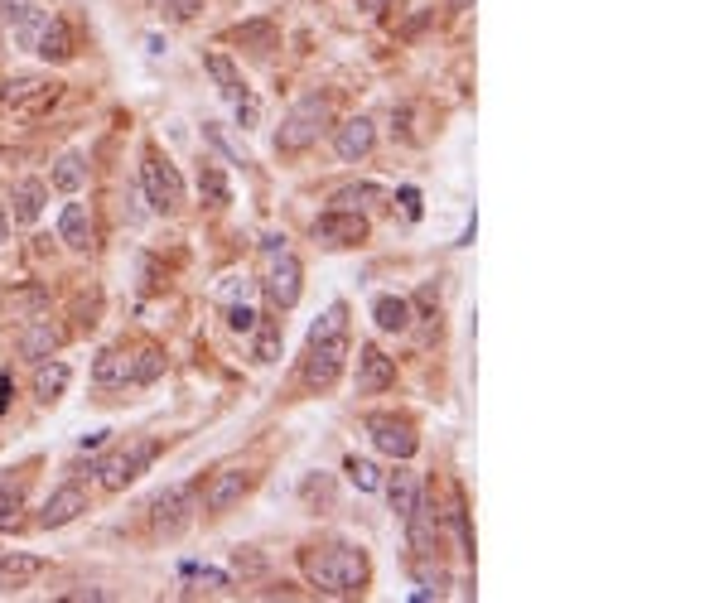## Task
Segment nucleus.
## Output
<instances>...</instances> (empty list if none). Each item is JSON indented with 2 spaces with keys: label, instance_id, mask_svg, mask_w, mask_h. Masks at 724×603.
Here are the masks:
<instances>
[{
  "label": "nucleus",
  "instance_id": "1",
  "mask_svg": "<svg viewBox=\"0 0 724 603\" xmlns=\"http://www.w3.org/2000/svg\"><path fill=\"white\" fill-rule=\"evenodd\" d=\"M343 362H348V304L334 300L324 309V319L309 329V348H305V362H300V377H305V386L324 391V386L338 382Z\"/></svg>",
  "mask_w": 724,
  "mask_h": 603
},
{
  "label": "nucleus",
  "instance_id": "2",
  "mask_svg": "<svg viewBox=\"0 0 724 603\" xmlns=\"http://www.w3.org/2000/svg\"><path fill=\"white\" fill-rule=\"evenodd\" d=\"M300 570H305L309 584H314L319 594H329V599H353V594L367 589V579H372L367 550H358V546L305 550V555H300Z\"/></svg>",
  "mask_w": 724,
  "mask_h": 603
},
{
  "label": "nucleus",
  "instance_id": "3",
  "mask_svg": "<svg viewBox=\"0 0 724 603\" xmlns=\"http://www.w3.org/2000/svg\"><path fill=\"white\" fill-rule=\"evenodd\" d=\"M324 131H329V102L319 92H309V97H300L295 107L285 111V121L276 126V150L280 155H300Z\"/></svg>",
  "mask_w": 724,
  "mask_h": 603
},
{
  "label": "nucleus",
  "instance_id": "4",
  "mask_svg": "<svg viewBox=\"0 0 724 603\" xmlns=\"http://www.w3.org/2000/svg\"><path fill=\"white\" fill-rule=\"evenodd\" d=\"M150 459H155V444H150V439H131V444H121L112 454H102V459L92 464V473H97V483H102L107 493H126L140 473L150 468Z\"/></svg>",
  "mask_w": 724,
  "mask_h": 603
},
{
  "label": "nucleus",
  "instance_id": "5",
  "mask_svg": "<svg viewBox=\"0 0 724 603\" xmlns=\"http://www.w3.org/2000/svg\"><path fill=\"white\" fill-rule=\"evenodd\" d=\"M194 512H198V488L194 483H174V488H165L150 502V526H155L160 541H179L194 526Z\"/></svg>",
  "mask_w": 724,
  "mask_h": 603
},
{
  "label": "nucleus",
  "instance_id": "6",
  "mask_svg": "<svg viewBox=\"0 0 724 603\" xmlns=\"http://www.w3.org/2000/svg\"><path fill=\"white\" fill-rule=\"evenodd\" d=\"M140 189H145V203L155 213H179L184 208V179L179 169L160 160L155 150H145V165H140Z\"/></svg>",
  "mask_w": 724,
  "mask_h": 603
},
{
  "label": "nucleus",
  "instance_id": "7",
  "mask_svg": "<svg viewBox=\"0 0 724 603\" xmlns=\"http://www.w3.org/2000/svg\"><path fill=\"white\" fill-rule=\"evenodd\" d=\"M261 290H266V300L276 304V309H295V304H300V290H305L300 256H290L285 247L271 251V256H266V275H261Z\"/></svg>",
  "mask_w": 724,
  "mask_h": 603
},
{
  "label": "nucleus",
  "instance_id": "8",
  "mask_svg": "<svg viewBox=\"0 0 724 603\" xmlns=\"http://www.w3.org/2000/svg\"><path fill=\"white\" fill-rule=\"evenodd\" d=\"M367 435H372V444L387 454V459H411L420 449V435L411 420H396V415H367Z\"/></svg>",
  "mask_w": 724,
  "mask_h": 603
},
{
  "label": "nucleus",
  "instance_id": "9",
  "mask_svg": "<svg viewBox=\"0 0 724 603\" xmlns=\"http://www.w3.org/2000/svg\"><path fill=\"white\" fill-rule=\"evenodd\" d=\"M314 242L319 247H358L367 242V218L362 213H348V208H329V213H319L314 222Z\"/></svg>",
  "mask_w": 724,
  "mask_h": 603
},
{
  "label": "nucleus",
  "instance_id": "10",
  "mask_svg": "<svg viewBox=\"0 0 724 603\" xmlns=\"http://www.w3.org/2000/svg\"><path fill=\"white\" fill-rule=\"evenodd\" d=\"M54 97H58V83L34 78V73H20V78H10V83L0 87V107H20V111L54 107Z\"/></svg>",
  "mask_w": 724,
  "mask_h": 603
},
{
  "label": "nucleus",
  "instance_id": "11",
  "mask_svg": "<svg viewBox=\"0 0 724 603\" xmlns=\"http://www.w3.org/2000/svg\"><path fill=\"white\" fill-rule=\"evenodd\" d=\"M396 386V362H391L377 343L358 348V396H382Z\"/></svg>",
  "mask_w": 724,
  "mask_h": 603
},
{
  "label": "nucleus",
  "instance_id": "12",
  "mask_svg": "<svg viewBox=\"0 0 724 603\" xmlns=\"http://www.w3.org/2000/svg\"><path fill=\"white\" fill-rule=\"evenodd\" d=\"M87 512V488L83 483H58L49 502H44V512H39V526L44 531H58V526H68V521H78Z\"/></svg>",
  "mask_w": 724,
  "mask_h": 603
},
{
  "label": "nucleus",
  "instance_id": "13",
  "mask_svg": "<svg viewBox=\"0 0 724 603\" xmlns=\"http://www.w3.org/2000/svg\"><path fill=\"white\" fill-rule=\"evenodd\" d=\"M372 145H377V126L367 121V116H348L343 126L334 131V155L343 165H358L372 155Z\"/></svg>",
  "mask_w": 724,
  "mask_h": 603
},
{
  "label": "nucleus",
  "instance_id": "14",
  "mask_svg": "<svg viewBox=\"0 0 724 603\" xmlns=\"http://www.w3.org/2000/svg\"><path fill=\"white\" fill-rule=\"evenodd\" d=\"M58 348H63V329H58L54 319H44V314H34L25 324V333H20V357L25 362H44V357H54Z\"/></svg>",
  "mask_w": 724,
  "mask_h": 603
},
{
  "label": "nucleus",
  "instance_id": "15",
  "mask_svg": "<svg viewBox=\"0 0 724 603\" xmlns=\"http://www.w3.org/2000/svg\"><path fill=\"white\" fill-rule=\"evenodd\" d=\"M242 493H247V473L242 468H223L213 483H208V493H203V512H232L237 502H242Z\"/></svg>",
  "mask_w": 724,
  "mask_h": 603
},
{
  "label": "nucleus",
  "instance_id": "16",
  "mask_svg": "<svg viewBox=\"0 0 724 603\" xmlns=\"http://www.w3.org/2000/svg\"><path fill=\"white\" fill-rule=\"evenodd\" d=\"M29 54H39L44 63H68L73 58V29H68V20H58V15H49L44 20V29H39V39H34V49Z\"/></svg>",
  "mask_w": 724,
  "mask_h": 603
},
{
  "label": "nucleus",
  "instance_id": "17",
  "mask_svg": "<svg viewBox=\"0 0 724 603\" xmlns=\"http://www.w3.org/2000/svg\"><path fill=\"white\" fill-rule=\"evenodd\" d=\"M44 198H49V189H44L39 179H20V184L10 189V222L34 227V222L44 218Z\"/></svg>",
  "mask_w": 724,
  "mask_h": 603
},
{
  "label": "nucleus",
  "instance_id": "18",
  "mask_svg": "<svg viewBox=\"0 0 724 603\" xmlns=\"http://www.w3.org/2000/svg\"><path fill=\"white\" fill-rule=\"evenodd\" d=\"M58 237H63V247H73V251L92 247V218H87L83 203H63V213H58Z\"/></svg>",
  "mask_w": 724,
  "mask_h": 603
},
{
  "label": "nucleus",
  "instance_id": "19",
  "mask_svg": "<svg viewBox=\"0 0 724 603\" xmlns=\"http://www.w3.org/2000/svg\"><path fill=\"white\" fill-rule=\"evenodd\" d=\"M372 324L382 333H406L411 329V300H401V295H377V300H372Z\"/></svg>",
  "mask_w": 724,
  "mask_h": 603
},
{
  "label": "nucleus",
  "instance_id": "20",
  "mask_svg": "<svg viewBox=\"0 0 724 603\" xmlns=\"http://www.w3.org/2000/svg\"><path fill=\"white\" fill-rule=\"evenodd\" d=\"M382 488H387V502H391V512H396V521H406V517H411V507H416V497H420L416 473L396 468L391 478H382Z\"/></svg>",
  "mask_w": 724,
  "mask_h": 603
},
{
  "label": "nucleus",
  "instance_id": "21",
  "mask_svg": "<svg viewBox=\"0 0 724 603\" xmlns=\"http://www.w3.org/2000/svg\"><path fill=\"white\" fill-rule=\"evenodd\" d=\"M68 377H73V372H68V362L44 357V362H39V372H34V396H39L44 406H49V401H58V396L68 391Z\"/></svg>",
  "mask_w": 724,
  "mask_h": 603
},
{
  "label": "nucleus",
  "instance_id": "22",
  "mask_svg": "<svg viewBox=\"0 0 724 603\" xmlns=\"http://www.w3.org/2000/svg\"><path fill=\"white\" fill-rule=\"evenodd\" d=\"M44 555H0V589H20L34 575H44Z\"/></svg>",
  "mask_w": 724,
  "mask_h": 603
},
{
  "label": "nucleus",
  "instance_id": "23",
  "mask_svg": "<svg viewBox=\"0 0 724 603\" xmlns=\"http://www.w3.org/2000/svg\"><path fill=\"white\" fill-rule=\"evenodd\" d=\"M203 68H208V78L218 83V92H223L227 102H237L242 92H251V87L242 83V73H237V63H232L227 54H208L203 58Z\"/></svg>",
  "mask_w": 724,
  "mask_h": 603
},
{
  "label": "nucleus",
  "instance_id": "24",
  "mask_svg": "<svg viewBox=\"0 0 724 603\" xmlns=\"http://www.w3.org/2000/svg\"><path fill=\"white\" fill-rule=\"evenodd\" d=\"M44 309H49V290H44V285H25V290L5 295V304H0L5 319H34V314H44Z\"/></svg>",
  "mask_w": 724,
  "mask_h": 603
},
{
  "label": "nucleus",
  "instance_id": "25",
  "mask_svg": "<svg viewBox=\"0 0 724 603\" xmlns=\"http://www.w3.org/2000/svg\"><path fill=\"white\" fill-rule=\"evenodd\" d=\"M92 382L97 386H126L131 382V357L107 348V353H97V367H92Z\"/></svg>",
  "mask_w": 724,
  "mask_h": 603
},
{
  "label": "nucleus",
  "instance_id": "26",
  "mask_svg": "<svg viewBox=\"0 0 724 603\" xmlns=\"http://www.w3.org/2000/svg\"><path fill=\"white\" fill-rule=\"evenodd\" d=\"M198 198H203L208 208H223V203H227V179H223V165L203 160V169H198Z\"/></svg>",
  "mask_w": 724,
  "mask_h": 603
},
{
  "label": "nucleus",
  "instance_id": "27",
  "mask_svg": "<svg viewBox=\"0 0 724 603\" xmlns=\"http://www.w3.org/2000/svg\"><path fill=\"white\" fill-rule=\"evenodd\" d=\"M232 39H237L242 49H261V54H266V49H276V25H271V20H247V25L232 29Z\"/></svg>",
  "mask_w": 724,
  "mask_h": 603
},
{
  "label": "nucleus",
  "instance_id": "28",
  "mask_svg": "<svg viewBox=\"0 0 724 603\" xmlns=\"http://www.w3.org/2000/svg\"><path fill=\"white\" fill-rule=\"evenodd\" d=\"M343 473H348V483H353L358 493H377V488H382V468L372 464V459H358V454H353V459H343Z\"/></svg>",
  "mask_w": 724,
  "mask_h": 603
},
{
  "label": "nucleus",
  "instance_id": "29",
  "mask_svg": "<svg viewBox=\"0 0 724 603\" xmlns=\"http://www.w3.org/2000/svg\"><path fill=\"white\" fill-rule=\"evenodd\" d=\"M87 184V160L83 155H63L54 165V189H63V193H78Z\"/></svg>",
  "mask_w": 724,
  "mask_h": 603
},
{
  "label": "nucleus",
  "instance_id": "30",
  "mask_svg": "<svg viewBox=\"0 0 724 603\" xmlns=\"http://www.w3.org/2000/svg\"><path fill=\"white\" fill-rule=\"evenodd\" d=\"M160 372H165V353L160 348H140L136 362H131V382L150 386V382H160Z\"/></svg>",
  "mask_w": 724,
  "mask_h": 603
},
{
  "label": "nucleus",
  "instance_id": "31",
  "mask_svg": "<svg viewBox=\"0 0 724 603\" xmlns=\"http://www.w3.org/2000/svg\"><path fill=\"white\" fill-rule=\"evenodd\" d=\"M382 198V189L377 184H348V189L334 193V208H348V213H362L367 203H377Z\"/></svg>",
  "mask_w": 724,
  "mask_h": 603
},
{
  "label": "nucleus",
  "instance_id": "32",
  "mask_svg": "<svg viewBox=\"0 0 724 603\" xmlns=\"http://www.w3.org/2000/svg\"><path fill=\"white\" fill-rule=\"evenodd\" d=\"M256 343H251V357H256V362H276L280 357V329L276 324H256Z\"/></svg>",
  "mask_w": 724,
  "mask_h": 603
},
{
  "label": "nucleus",
  "instance_id": "33",
  "mask_svg": "<svg viewBox=\"0 0 724 603\" xmlns=\"http://www.w3.org/2000/svg\"><path fill=\"white\" fill-rule=\"evenodd\" d=\"M20 507H25V493H20L10 478H0V531H10V526H15Z\"/></svg>",
  "mask_w": 724,
  "mask_h": 603
},
{
  "label": "nucleus",
  "instance_id": "34",
  "mask_svg": "<svg viewBox=\"0 0 724 603\" xmlns=\"http://www.w3.org/2000/svg\"><path fill=\"white\" fill-rule=\"evenodd\" d=\"M449 521H454V531H459V546L474 555V526H469V507H464V493L449 497Z\"/></svg>",
  "mask_w": 724,
  "mask_h": 603
},
{
  "label": "nucleus",
  "instance_id": "35",
  "mask_svg": "<svg viewBox=\"0 0 724 603\" xmlns=\"http://www.w3.org/2000/svg\"><path fill=\"white\" fill-rule=\"evenodd\" d=\"M44 20H49V10H44V5H39L34 15H25L20 25L10 29V34H15V44H20V49H34V39H39V29H44Z\"/></svg>",
  "mask_w": 724,
  "mask_h": 603
},
{
  "label": "nucleus",
  "instance_id": "36",
  "mask_svg": "<svg viewBox=\"0 0 724 603\" xmlns=\"http://www.w3.org/2000/svg\"><path fill=\"white\" fill-rule=\"evenodd\" d=\"M34 10H39V0H0V25L15 29L25 15H34Z\"/></svg>",
  "mask_w": 724,
  "mask_h": 603
},
{
  "label": "nucleus",
  "instance_id": "37",
  "mask_svg": "<svg viewBox=\"0 0 724 603\" xmlns=\"http://www.w3.org/2000/svg\"><path fill=\"white\" fill-rule=\"evenodd\" d=\"M256 324H261V314H256L251 304H232V309H227V329L232 333H251Z\"/></svg>",
  "mask_w": 724,
  "mask_h": 603
},
{
  "label": "nucleus",
  "instance_id": "38",
  "mask_svg": "<svg viewBox=\"0 0 724 603\" xmlns=\"http://www.w3.org/2000/svg\"><path fill=\"white\" fill-rule=\"evenodd\" d=\"M232 107H237V126H242V131H251V126H261V102H256L251 92H242V97H237Z\"/></svg>",
  "mask_w": 724,
  "mask_h": 603
},
{
  "label": "nucleus",
  "instance_id": "39",
  "mask_svg": "<svg viewBox=\"0 0 724 603\" xmlns=\"http://www.w3.org/2000/svg\"><path fill=\"white\" fill-rule=\"evenodd\" d=\"M160 5H165L174 20H194L198 10H203V0H160Z\"/></svg>",
  "mask_w": 724,
  "mask_h": 603
},
{
  "label": "nucleus",
  "instance_id": "40",
  "mask_svg": "<svg viewBox=\"0 0 724 603\" xmlns=\"http://www.w3.org/2000/svg\"><path fill=\"white\" fill-rule=\"evenodd\" d=\"M10 401H15V377H10V372H0V415L10 411Z\"/></svg>",
  "mask_w": 724,
  "mask_h": 603
},
{
  "label": "nucleus",
  "instance_id": "41",
  "mask_svg": "<svg viewBox=\"0 0 724 603\" xmlns=\"http://www.w3.org/2000/svg\"><path fill=\"white\" fill-rule=\"evenodd\" d=\"M401 203H406V213H411V218H420V193L416 189H401Z\"/></svg>",
  "mask_w": 724,
  "mask_h": 603
},
{
  "label": "nucleus",
  "instance_id": "42",
  "mask_svg": "<svg viewBox=\"0 0 724 603\" xmlns=\"http://www.w3.org/2000/svg\"><path fill=\"white\" fill-rule=\"evenodd\" d=\"M63 599H92V603H102V599H107V589H73V594H63Z\"/></svg>",
  "mask_w": 724,
  "mask_h": 603
},
{
  "label": "nucleus",
  "instance_id": "43",
  "mask_svg": "<svg viewBox=\"0 0 724 603\" xmlns=\"http://www.w3.org/2000/svg\"><path fill=\"white\" fill-rule=\"evenodd\" d=\"M353 5H358V10H367V15H377V10H387L391 0H353Z\"/></svg>",
  "mask_w": 724,
  "mask_h": 603
},
{
  "label": "nucleus",
  "instance_id": "44",
  "mask_svg": "<svg viewBox=\"0 0 724 603\" xmlns=\"http://www.w3.org/2000/svg\"><path fill=\"white\" fill-rule=\"evenodd\" d=\"M10 242V218H0V247Z\"/></svg>",
  "mask_w": 724,
  "mask_h": 603
},
{
  "label": "nucleus",
  "instance_id": "45",
  "mask_svg": "<svg viewBox=\"0 0 724 603\" xmlns=\"http://www.w3.org/2000/svg\"><path fill=\"white\" fill-rule=\"evenodd\" d=\"M449 5H454V10H469V5H474V0H449Z\"/></svg>",
  "mask_w": 724,
  "mask_h": 603
}]
</instances>
